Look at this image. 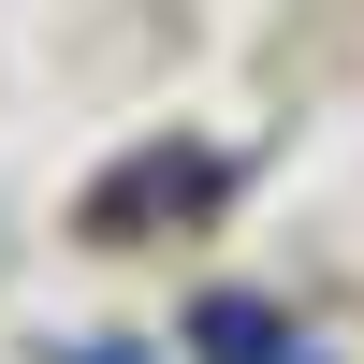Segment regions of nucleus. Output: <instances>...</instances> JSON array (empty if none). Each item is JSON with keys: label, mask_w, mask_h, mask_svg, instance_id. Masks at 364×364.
Segmentation results:
<instances>
[{"label": "nucleus", "mask_w": 364, "mask_h": 364, "mask_svg": "<svg viewBox=\"0 0 364 364\" xmlns=\"http://www.w3.org/2000/svg\"><path fill=\"white\" fill-rule=\"evenodd\" d=\"M190 350L204 364H291L306 336H291V306H262V291H204V306H190Z\"/></svg>", "instance_id": "obj_1"}]
</instances>
